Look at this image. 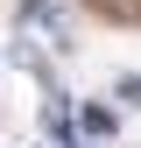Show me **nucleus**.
Here are the masks:
<instances>
[{
  "instance_id": "nucleus-1",
  "label": "nucleus",
  "mask_w": 141,
  "mask_h": 148,
  "mask_svg": "<svg viewBox=\"0 0 141 148\" xmlns=\"http://www.w3.org/2000/svg\"><path fill=\"white\" fill-rule=\"evenodd\" d=\"M42 28L49 35V42H70V21H64V7H57V0H21V28Z\"/></svg>"
},
{
  "instance_id": "nucleus-2",
  "label": "nucleus",
  "mask_w": 141,
  "mask_h": 148,
  "mask_svg": "<svg viewBox=\"0 0 141 148\" xmlns=\"http://www.w3.org/2000/svg\"><path fill=\"white\" fill-rule=\"evenodd\" d=\"M78 127H85L92 141H106V134H120V127H113V106H85V113H78Z\"/></svg>"
},
{
  "instance_id": "nucleus-3",
  "label": "nucleus",
  "mask_w": 141,
  "mask_h": 148,
  "mask_svg": "<svg viewBox=\"0 0 141 148\" xmlns=\"http://www.w3.org/2000/svg\"><path fill=\"white\" fill-rule=\"evenodd\" d=\"M120 99H127V106H141V78H120Z\"/></svg>"
}]
</instances>
